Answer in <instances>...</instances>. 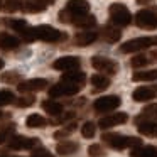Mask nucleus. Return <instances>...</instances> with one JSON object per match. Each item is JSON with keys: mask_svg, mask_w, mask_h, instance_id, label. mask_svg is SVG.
<instances>
[{"mask_svg": "<svg viewBox=\"0 0 157 157\" xmlns=\"http://www.w3.org/2000/svg\"><path fill=\"white\" fill-rule=\"evenodd\" d=\"M137 27L145 31H155L157 29V9H142L135 14Z\"/></svg>", "mask_w": 157, "mask_h": 157, "instance_id": "4", "label": "nucleus"}, {"mask_svg": "<svg viewBox=\"0 0 157 157\" xmlns=\"http://www.w3.org/2000/svg\"><path fill=\"white\" fill-rule=\"evenodd\" d=\"M71 118H75V113H73V112H68V113H64L61 118L52 120V123H61V122H66V120H71Z\"/></svg>", "mask_w": 157, "mask_h": 157, "instance_id": "40", "label": "nucleus"}, {"mask_svg": "<svg viewBox=\"0 0 157 157\" xmlns=\"http://www.w3.org/2000/svg\"><path fill=\"white\" fill-rule=\"evenodd\" d=\"M120 103H122V100L117 95H106V96H101V98L95 100L93 108L98 113H108V112H112V110L118 108Z\"/></svg>", "mask_w": 157, "mask_h": 157, "instance_id": "7", "label": "nucleus"}, {"mask_svg": "<svg viewBox=\"0 0 157 157\" xmlns=\"http://www.w3.org/2000/svg\"><path fill=\"white\" fill-rule=\"evenodd\" d=\"M157 88H152V86H139V88H135L133 90V93H132V98H133V101H149V100H152L154 96L157 95V91H155Z\"/></svg>", "mask_w": 157, "mask_h": 157, "instance_id": "15", "label": "nucleus"}, {"mask_svg": "<svg viewBox=\"0 0 157 157\" xmlns=\"http://www.w3.org/2000/svg\"><path fill=\"white\" fill-rule=\"evenodd\" d=\"M101 140L115 150H123L128 149V147L135 149V147L142 145V140L139 137H127V135H120V133H103Z\"/></svg>", "mask_w": 157, "mask_h": 157, "instance_id": "1", "label": "nucleus"}, {"mask_svg": "<svg viewBox=\"0 0 157 157\" xmlns=\"http://www.w3.org/2000/svg\"><path fill=\"white\" fill-rule=\"evenodd\" d=\"M4 117H7V115H5L4 112H0V118H4Z\"/></svg>", "mask_w": 157, "mask_h": 157, "instance_id": "42", "label": "nucleus"}, {"mask_svg": "<svg viewBox=\"0 0 157 157\" xmlns=\"http://www.w3.org/2000/svg\"><path fill=\"white\" fill-rule=\"evenodd\" d=\"M75 128H76V123H69V125H66L63 130H59V132H54V139H63V137L71 135V133L75 132Z\"/></svg>", "mask_w": 157, "mask_h": 157, "instance_id": "35", "label": "nucleus"}, {"mask_svg": "<svg viewBox=\"0 0 157 157\" xmlns=\"http://www.w3.org/2000/svg\"><path fill=\"white\" fill-rule=\"evenodd\" d=\"M49 81L44 78H36V79H27V81L19 83L17 90L22 93H34V91H41V90L48 88Z\"/></svg>", "mask_w": 157, "mask_h": 157, "instance_id": "11", "label": "nucleus"}, {"mask_svg": "<svg viewBox=\"0 0 157 157\" xmlns=\"http://www.w3.org/2000/svg\"><path fill=\"white\" fill-rule=\"evenodd\" d=\"M46 123H48V120H46L44 117H41L39 113H32V115H29L27 120H25V125H27L29 128H41Z\"/></svg>", "mask_w": 157, "mask_h": 157, "instance_id": "26", "label": "nucleus"}, {"mask_svg": "<svg viewBox=\"0 0 157 157\" xmlns=\"http://www.w3.org/2000/svg\"><path fill=\"white\" fill-rule=\"evenodd\" d=\"M88 154L90 157H105V149L100 144H93L88 147Z\"/></svg>", "mask_w": 157, "mask_h": 157, "instance_id": "34", "label": "nucleus"}, {"mask_svg": "<svg viewBox=\"0 0 157 157\" xmlns=\"http://www.w3.org/2000/svg\"><path fill=\"white\" fill-rule=\"evenodd\" d=\"M21 36L24 37L25 42H32V41H36V39H37V37H36V29L34 27H27Z\"/></svg>", "mask_w": 157, "mask_h": 157, "instance_id": "37", "label": "nucleus"}, {"mask_svg": "<svg viewBox=\"0 0 157 157\" xmlns=\"http://www.w3.org/2000/svg\"><path fill=\"white\" fill-rule=\"evenodd\" d=\"M63 81L71 83V85H76V86L81 88L86 81V75L83 71H78V69H75V71H66L64 75H63Z\"/></svg>", "mask_w": 157, "mask_h": 157, "instance_id": "16", "label": "nucleus"}, {"mask_svg": "<svg viewBox=\"0 0 157 157\" xmlns=\"http://www.w3.org/2000/svg\"><path fill=\"white\" fill-rule=\"evenodd\" d=\"M31 157H51V152H48L46 149H36L34 152H32V155Z\"/></svg>", "mask_w": 157, "mask_h": 157, "instance_id": "39", "label": "nucleus"}, {"mask_svg": "<svg viewBox=\"0 0 157 157\" xmlns=\"http://www.w3.org/2000/svg\"><path fill=\"white\" fill-rule=\"evenodd\" d=\"M34 29H36V37L44 42H59L66 39L64 32L58 31V29L51 27V25H37Z\"/></svg>", "mask_w": 157, "mask_h": 157, "instance_id": "5", "label": "nucleus"}, {"mask_svg": "<svg viewBox=\"0 0 157 157\" xmlns=\"http://www.w3.org/2000/svg\"><path fill=\"white\" fill-rule=\"evenodd\" d=\"M41 140L36 139V137H22V135H17V137H10L9 140V149L12 150H32L36 145H39Z\"/></svg>", "mask_w": 157, "mask_h": 157, "instance_id": "8", "label": "nucleus"}, {"mask_svg": "<svg viewBox=\"0 0 157 157\" xmlns=\"http://www.w3.org/2000/svg\"><path fill=\"white\" fill-rule=\"evenodd\" d=\"M91 66L96 71L103 73V75H115V73L118 71L117 61H113V59H110V58H105V56H93Z\"/></svg>", "mask_w": 157, "mask_h": 157, "instance_id": "6", "label": "nucleus"}, {"mask_svg": "<svg viewBox=\"0 0 157 157\" xmlns=\"http://www.w3.org/2000/svg\"><path fill=\"white\" fill-rule=\"evenodd\" d=\"M4 68V61H2V59H0V69Z\"/></svg>", "mask_w": 157, "mask_h": 157, "instance_id": "43", "label": "nucleus"}, {"mask_svg": "<svg viewBox=\"0 0 157 157\" xmlns=\"http://www.w3.org/2000/svg\"><path fill=\"white\" fill-rule=\"evenodd\" d=\"M79 58H76V56H63V58L56 59L54 63H52V68L58 69V71H75V69L79 68Z\"/></svg>", "mask_w": 157, "mask_h": 157, "instance_id": "10", "label": "nucleus"}, {"mask_svg": "<svg viewBox=\"0 0 157 157\" xmlns=\"http://www.w3.org/2000/svg\"><path fill=\"white\" fill-rule=\"evenodd\" d=\"M24 2L22 0H5L4 2V10L5 12H17L22 9Z\"/></svg>", "mask_w": 157, "mask_h": 157, "instance_id": "31", "label": "nucleus"}, {"mask_svg": "<svg viewBox=\"0 0 157 157\" xmlns=\"http://www.w3.org/2000/svg\"><path fill=\"white\" fill-rule=\"evenodd\" d=\"M73 24L79 29H91L96 25V19H95V15L86 14V15H81V17H75L73 19Z\"/></svg>", "mask_w": 157, "mask_h": 157, "instance_id": "21", "label": "nucleus"}, {"mask_svg": "<svg viewBox=\"0 0 157 157\" xmlns=\"http://www.w3.org/2000/svg\"><path fill=\"white\" fill-rule=\"evenodd\" d=\"M91 85H93V91H103L110 86V78L105 75H93Z\"/></svg>", "mask_w": 157, "mask_h": 157, "instance_id": "22", "label": "nucleus"}, {"mask_svg": "<svg viewBox=\"0 0 157 157\" xmlns=\"http://www.w3.org/2000/svg\"><path fill=\"white\" fill-rule=\"evenodd\" d=\"M15 101V96L10 90H0V106H5L9 103Z\"/></svg>", "mask_w": 157, "mask_h": 157, "instance_id": "33", "label": "nucleus"}, {"mask_svg": "<svg viewBox=\"0 0 157 157\" xmlns=\"http://www.w3.org/2000/svg\"><path fill=\"white\" fill-rule=\"evenodd\" d=\"M78 91H79V86L61 81V83H58V85L49 88V96H51V98H58V96H73Z\"/></svg>", "mask_w": 157, "mask_h": 157, "instance_id": "9", "label": "nucleus"}, {"mask_svg": "<svg viewBox=\"0 0 157 157\" xmlns=\"http://www.w3.org/2000/svg\"><path fill=\"white\" fill-rule=\"evenodd\" d=\"M66 10L73 15V19L81 17V15H86L90 12V4L86 0H69L68 4H66Z\"/></svg>", "mask_w": 157, "mask_h": 157, "instance_id": "13", "label": "nucleus"}, {"mask_svg": "<svg viewBox=\"0 0 157 157\" xmlns=\"http://www.w3.org/2000/svg\"><path fill=\"white\" fill-rule=\"evenodd\" d=\"M130 157H157V147L154 145H139L132 149Z\"/></svg>", "mask_w": 157, "mask_h": 157, "instance_id": "19", "label": "nucleus"}, {"mask_svg": "<svg viewBox=\"0 0 157 157\" xmlns=\"http://www.w3.org/2000/svg\"><path fill=\"white\" fill-rule=\"evenodd\" d=\"M128 120V115L127 113H112L108 117H101L98 122V127L103 130L106 128H112V127H117V125H122Z\"/></svg>", "mask_w": 157, "mask_h": 157, "instance_id": "12", "label": "nucleus"}, {"mask_svg": "<svg viewBox=\"0 0 157 157\" xmlns=\"http://www.w3.org/2000/svg\"><path fill=\"white\" fill-rule=\"evenodd\" d=\"M14 130H15V123H9V125L2 127V128H0V144H5V142H7L9 137H12Z\"/></svg>", "mask_w": 157, "mask_h": 157, "instance_id": "29", "label": "nucleus"}, {"mask_svg": "<svg viewBox=\"0 0 157 157\" xmlns=\"http://www.w3.org/2000/svg\"><path fill=\"white\" fill-rule=\"evenodd\" d=\"M103 39H105L106 42H117L120 41V36H122V32H120L118 27H112V25H106V27H103Z\"/></svg>", "mask_w": 157, "mask_h": 157, "instance_id": "25", "label": "nucleus"}, {"mask_svg": "<svg viewBox=\"0 0 157 157\" xmlns=\"http://www.w3.org/2000/svg\"><path fill=\"white\" fill-rule=\"evenodd\" d=\"M54 0H24L22 10L27 14H39L48 9V5H52Z\"/></svg>", "mask_w": 157, "mask_h": 157, "instance_id": "14", "label": "nucleus"}, {"mask_svg": "<svg viewBox=\"0 0 157 157\" xmlns=\"http://www.w3.org/2000/svg\"><path fill=\"white\" fill-rule=\"evenodd\" d=\"M132 81H157V68L149 71H135L132 75Z\"/></svg>", "mask_w": 157, "mask_h": 157, "instance_id": "24", "label": "nucleus"}, {"mask_svg": "<svg viewBox=\"0 0 157 157\" xmlns=\"http://www.w3.org/2000/svg\"><path fill=\"white\" fill-rule=\"evenodd\" d=\"M21 41L15 36L9 34V32H0V49L10 51V49H17Z\"/></svg>", "mask_w": 157, "mask_h": 157, "instance_id": "17", "label": "nucleus"}, {"mask_svg": "<svg viewBox=\"0 0 157 157\" xmlns=\"http://www.w3.org/2000/svg\"><path fill=\"white\" fill-rule=\"evenodd\" d=\"M34 103H36L34 95H25V96H22V98L15 100V105H17L19 108H29V106H32Z\"/></svg>", "mask_w": 157, "mask_h": 157, "instance_id": "32", "label": "nucleus"}, {"mask_svg": "<svg viewBox=\"0 0 157 157\" xmlns=\"http://www.w3.org/2000/svg\"><path fill=\"white\" fill-rule=\"evenodd\" d=\"M78 149H79V145L76 142H73V140H63V142H59L58 145H56V152H58L59 155H69V154H75Z\"/></svg>", "mask_w": 157, "mask_h": 157, "instance_id": "20", "label": "nucleus"}, {"mask_svg": "<svg viewBox=\"0 0 157 157\" xmlns=\"http://www.w3.org/2000/svg\"><path fill=\"white\" fill-rule=\"evenodd\" d=\"M157 46V36H149V37H137V39H130V41L123 42L120 46V52L128 54V52H137V51H144Z\"/></svg>", "mask_w": 157, "mask_h": 157, "instance_id": "2", "label": "nucleus"}, {"mask_svg": "<svg viewBox=\"0 0 157 157\" xmlns=\"http://www.w3.org/2000/svg\"><path fill=\"white\" fill-rule=\"evenodd\" d=\"M150 63V58L149 56H145V54H137V56H133L132 58V61H130V66L132 68H144V66H147Z\"/></svg>", "mask_w": 157, "mask_h": 157, "instance_id": "28", "label": "nucleus"}, {"mask_svg": "<svg viewBox=\"0 0 157 157\" xmlns=\"http://www.w3.org/2000/svg\"><path fill=\"white\" fill-rule=\"evenodd\" d=\"M142 113H145V115L152 117V118H157V103H152V105L145 106Z\"/></svg>", "mask_w": 157, "mask_h": 157, "instance_id": "38", "label": "nucleus"}, {"mask_svg": "<svg viewBox=\"0 0 157 157\" xmlns=\"http://www.w3.org/2000/svg\"><path fill=\"white\" fill-rule=\"evenodd\" d=\"M4 24H5V25H9L10 29H14L15 32H21V34L29 27L27 22H25L24 19H5Z\"/></svg>", "mask_w": 157, "mask_h": 157, "instance_id": "27", "label": "nucleus"}, {"mask_svg": "<svg viewBox=\"0 0 157 157\" xmlns=\"http://www.w3.org/2000/svg\"><path fill=\"white\" fill-rule=\"evenodd\" d=\"M149 58H150V61H157V49H152V51H150Z\"/></svg>", "mask_w": 157, "mask_h": 157, "instance_id": "41", "label": "nucleus"}, {"mask_svg": "<svg viewBox=\"0 0 157 157\" xmlns=\"http://www.w3.org/2000/svg\"><path fill=\"white\" fill-rule=\"evenodd\" d=\"M41 105H42V108H44V112L49 113V115H52V117H58L63 113V105L58 101H54V100H44Z\"/></svg>", "mask_w": 157, "mask_h": 157, "instance_id": "23", "label": "nucleus"}, {"mask_svg": "<svg viewBox=\"0 0 157 157\" xmlns=\"http://www.w3.org/2000/svg\"><path fill=\"white\" fill-rule=\"evenodd\" d=\"M108 14H110L112 24L117 25V27H127V25L132 22V14H130V10L122 4H112L108 9Z\"/></svg>", "mask_w": 157, "mask_h": 157, "instance_id": "3", "label": "nucleus"}, {"mask_svg": "<svg viewBox=\"0 0 157 157\" xmlns=\"http://www.w3.org/2000/svg\"><path fill=\"white\" fill-rule=\"evenodd\" d=\"M0 9H4V4H2V2H0Z\"/></svg>", "mask_w": 157, "mask_h": 157, "instance_id": "44", "label": "nucleus"}, {"mask_svg": "<svg viewBox=\"0 0 157 157\" xmlns=\"http://www.w3.org/2000/svg\"><path fill=\"white\" fill-rule=\"evenodd\" d=\"M98 34L96 32H91V31H85V32H78L75 36V44L76 46H90L96 41Z\"/></svg>", "mask_w": 157, "mask_h": 157, "instance_id": "18", "label": "nucleus"}, {"mask_svg": "<svg viewBox=\"0 0 157 157\" xmlns=\"http://www.w3.org/2000/svg\"><path fill=\"white\" fill-rule=\"evenodd\" d=\"M0 79L4 83H17L19 79H21V75H19V73H14V71H9V73H4Z\"/></svg>", "mask_w": 157, "mask_h": 157, "instance_id": "36", "label": "nucleus"}, {"mask_svg": "<svg viewBox=\"0 0 157 157\" xmlns=\"http://www.w3.org/2000/svg\"><path fill=\"white\" fill-rule=\"evenodd\" d=\"M95 133H96V125L93 122H86V123H83V127H81V135L85 137V139H93L95 137Z\"/></svg>", "mask_w": 157, "mask_h": 157, "instance_id": "30", "label": "nucleus"}]
</instances>
